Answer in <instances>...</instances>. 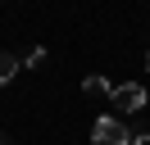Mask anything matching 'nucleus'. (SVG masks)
Here are the masks:
<instances>
[{"label":"nucleus","instance_id":"obj_6","mask_svg":"<svg viewBox=\"0 0 150 145\" xmlns=\"http://www.w3.org/2000/svg\"><path fill=\"white\" fill-rule=\"evenodd\" d=\"M146 72H150V54H146Z\"/></svg>","mask_w":150,"mask_h":145},{"label":"nucleus","instance_id":"obj_2","mask_svg":"<svg viewBox=\"0 0 150 145\" xmlns=\"http://www.w3.org/2000/svg\"><path fill=\"white\" fill-rule=\"evenodd\" d=\"M114 109H123V113L146 109V86H141V82H123V86H114Z\"/></svg>","mask_w":150,"mask_h":145},{"label":"nucleus","instance_id":"obj_3","mask_svg":"<svg viewBox=\"0 0 150 145\" xmlns=\"http://www.w3.org/2000/svg\"><path fill=\"white\" fill-rule=\"evenodd\" d=\"M14 72H18V59H14V54H0V86L14 82Z\"/></svg>","mask_w":150,"mask_h":145},{"label":"nucleus","instance_id":"obj_4","mask_svg":"<svg viewBox=\"0 0 150 145\" xmlns=\"http://www.w3.org/2000/svg\"><path fill=\"white\" fill-rule=\"evenodd\" d=\"M86 91H91V95H109V100H114V86H109L105 77H86Z\"/></svg>","mask_w":150,"mask_h":145},{"label":"nucleus","instance_id":"obj_5","mask_svg":"<svg viewBox=\"0 0 150 145\" xmlns=\"http://www.w3.org/2000/svg\"><path fill=\"white\" fill-rule=\"evenodd\" d=\"M132 145H150V132H141V136H132Z\"/></svg>","mask_w":150,"mask_h":145},{"label":"nucleus","instance_id":"obj_7","mask_svg":"<svg viewBox=\"0 0 150 145\" xmlns=\"http://www.w3.org/2000/svg\"><path fill=\"white\" fill-rule=\"evenodd\" d=\"M0 145H5V136H0Z\"/></svg>","mask_w":150,"mask_h":145},{"label":"nucleus","instance_id":"obj_1","mask_svg":"<svg viewBox=\"0 0 150 145\" xmlns=\"http://www.w3.org/2000/svg\"><path fill=\"white\" fill-rule=\"evenodd\" d=\"M91 141H96V145H132V132L123 127V118L105 113V118H96V127H91Z\"/></svg>","mask_w":150,"mask_h":145}]
</instances>
